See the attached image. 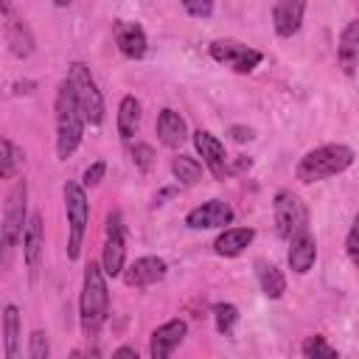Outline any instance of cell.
<instances>
[{"label":"cell","instance_id":"obj_16","mask_svg":"<svg viewBox=\"0 0 359 359\" xmlns=\"http://www.w3.org/2000/svg\"><path fill=\"white\" fill-rule=\"evenodd\" d=\"M157 137H160V143L163 146H168V149H180L182 143H185V137H188V126H185V118L180 115V112H174V109H160V115H157Z\"/></svg>","mask_w":359,"mask_h":359},{"label":"cell","instance_id":"obj_14","mask_svg":"<svg viewBox=\"0 0 359 359\" xmlns=\"http://www.w3.org/2000/svg\"><path fill=\"white\" fill-rule=\"evenodd\" d=\"M188 334V323L185 320H168L160 328L151 331V342H149V353L151 359H171V351L185 339Z\"/></svg>","mask_w":359,"mask_h":359},{"label":"cell","instance_id":"obj_11","mask_svg":"<svg viewBox=\"0 0 359 359\" xmlns=\"http://www.w3.org/2000/svg\"><path fill=\"white\" fill-rule=\"evenodd\" d=\"M233 208L222 199H208L202 205H196L188 216H185V224L191 230H210V227H224L233 222Z\"/></svg>","mask_w":359,"mask_h":359},{"label":"cell","instance_id":"obj_29","mask_svg":"<svg viewBox=\"0 0 359 359\" xmlns=\"http://www.w3.org/2000/svg\"><path fill=\"white\" fill-rule=\"evenodd\" d=\"M28 359H50V342L42 328L31 331L28 337Z\"/></svg>","mask_w":359,"mask_h":359},{"label":"cell","instance_id":"obj_20","mask_svg":"<svg viewBox=\"0 0 359 359\" xmlns=\"http://www.w3.org/2000/svg\"><path fill=\"white\" fill-rule=\"evenodd\" d=\"M314 261H317V241H314V236L306 230V233L297 236V238L292 241V247H289V266H292V272L306 275V272L314 266Z\"/></svg>","mask_w":359,"mask_h":359},{"label":"cell","instance_id":"obj_27","mask_svg":"<svg viewBox=\"0 0 359 359\" xmlns=\"http://www.w3.org/2000/svg\"><path fill=\"white\" fill-rule=\"evenodd\" d=\"M213 320H216V331L219 334H230L233 325L238 323V309L233 303H216L213 306Z\"/></svg>","mask_w":359,"mask_h":359},{"label":"cell","instance_id":"obj_37","mask_svg":"<svg viewBox=\"0 0 359 359\" xmlns=\"http://www.w3.org/2000/svg\"><path fill=\"white\" fill-rule=\"evenodd\" d=\"M174 194H177V188H163V191H157V194H154V202H151V208L163 205V199H168V196H174Z\"/></svg>","mask_w":359,"mask_h":359},{"label":"cell","instance_id":"obj_35","mask_svg":"<svg viewBox=\"0 0 359 359\" xmlns=\"http://www.w3.org/2000/svg\"><path fill=\"white\" fill-rule=\"evenodd\" d=\"M250 165H252V160H250V157H236V163L230 165V174H241V171H250Z\"/></svg>","mask_w":359,"mask_h":359},{"label":"cell","instance_id":"obj_33","mask_svg":"<svg viewBox=\"0 0 359 359\" xmlns=\"http://www.w3.org/2000/svg\"><path fill=\"white\" fill-rule=\"evenodd\" d=\"M182 8L188 11V14H194V17H210L213 14V3H194V0H185L182 3Z\"/></svg>","mask_w":359,"mask_h":359},{"label":"cell","instance_id":"obj_21","mask_svg":"<svg viewBox=\"0 0 359 359\" xmlns=\"http://www.w3.org/2000/svg\"><path fill=\"white\" fill-rule=\"evenodd\" d=\"M255 278H258L261 292H264L269 300L283 297V292H286V278H283V272H280L272 261L258 258V261H255Z\"/></svg>","mask_w":359,"mask_h":359},{"label":"cell","instance_id":"obj_6","mask_svg":"<svg viewBox=\"0 0 359 359\" xmlns=\"http://www.w3.org/2000/svg\"><path fill=\"white\" fill-rule=\"evenodd\" d=\"M272 213H275V230L286 241H294L309 227V210H306L303 199L297 194H292V191H278L275 194Z\"/></svg>","mask_w":359,"mask_h":359},{"label":"cell","instance_id":"obj_32","mask_svg":"<svg viewBox=\"0 0 359 359\" xmlns=\"http://www.w3.org/2000/svg\"><path fill=\"white\" fill-rule=\"evenodd\" d=\"M104 174H107V163H104V160H95V163L87 165V171H84V185H98V182L104 180Z\"/></svg>","mask_w":359,"mask_h":359},{"label":"cell","instance_id":"obj_5","mask_svg":"<svg viewBox=\"0 0 359 359\" xmlns=\"http://www.w3.org/2000/svg\"><path fill=\"white\" fill-rule=\"evenodd\" d=\"M67 81H70V87L76 93V101H79V107L84 112V121L98 126L104 121V95H101L90 67L84 62H73L70 70H67Z\"/></svg>","mask_w":359,"mask_h":359},{"label":"cell","instance_id":"obj_1","mask_svg":"<svg viewBox=\"0 0 359 359\" xmlns=\"http://www.w3.org/2000/svg\"><path fill=\"white\" fill-rule=\"evenodd\" d=\"M109 314V292H107V275L98 264H87L84 280H81V297H79V320L84 337H98Z\"/></svg>","mask_w":359,"mask_h":359},{"label":"cell","instance_id":"obj_38","mask_svg":"<svg viewBox=\"0 0 359 359\" xmlns=\"http://www.w3.org/2000/svg\"><path fill=\"white\" fill-rule=\"evenodd\" d=\"M34 87H36L34 81H17V84H14V93H25V95H28Z\"/></svg>","mask_w":359,"mask_h":359},{"label":"cell","instance_id":"obj_2","mask_svg":"<svg viewBox=\"0 0 359 359\" xmlns=\"http://www.w3.org/2000/svg\"><path fill=\"white\" fill-rule=\"evenodd\" d=\"M53 109H56V154H59V160H67L79 149L81 135H84V123H87L67 79L56 90Z\"/></svg>","mask_w":359,"mask_h":359},{"label":"cell","instance_id":"obj_18","mask_svg":"<svg viewBox=\"0 0 359 359\" xmlns=\"http://www.w3.org/2000/svg\"><path fill=\"white\" fill-rule=\"evenodd\" d=\"M42 247H45V224H42V216L39 213H31V219L25 224V236H22V258H25V266L31 272L39 264Z\"/></svg>","mask_w":359,"mask_h":359},{"label":"cell","instance_id":"obj_31","mask_svg":"<svg viewBox=\"0 0 359 359\" xmlns=\"http://www.w3.org/2000/svg\"><path fill=\"white\" fill-rule=\"evenodd\" d=\"M345 250H348V255H351L353 266L359 269V213L353 216V224H351V230H348V238H345Z\"/></svg>","mask_w":359,"mask_h":359},{"label":"cell","instance_id":"obj_17","mask_svg":"<svg viewBox=\"0 0 359 359\" xmlns=\"http://www.w3.org/2000/svg\"><path fill=\"white\" fill-rule=\"evenodd\" d=\"M303 11H306V3H300V0H280V3H275L272 22H275L278 36L297 34L300 31V22H303Z\"/></svg>","mask_w":359,"mask_h":359},{"label":"cell","instance_id":"obj_26","mask_svg":"<svg viewBox=\"0 0 359 359\" xmlns=\"http://www.w3.org/2000/svg\"><path fill=\"white\" fill-rule=\"evenodd\" d=\"M303 356H306V359H339L337 348H331L328 339L320 337V334L306 337V342H303Z\"/></svg>","mask_w":359,"mask_h":359},{"label":"cell","instance_id":"obj_10","mask_svg":"<svg viewBox=\"0 0 359 359\" xmlns=\"http://www.w3.org/2000/svg\"><path fill=\"white\" fill-rule=\"evenodd\" d=\"M208 50H210V56H213L216 62H227L236 73H250V70H255V67L261 65V59H264L261 50L247 48V45H241V42H236V39H213Z\"/></svg>","mask_w":359,"mask_h":359},{"label":"cell","instance_id":"obj_19","mask_svg":"<svg viewBox=\"0 0 359 359\" xmlns=\"http://www.w3.org/2000/svg\"><path fill=\"white\" fill-rule=\"evenodd\" d=\"M252 238H255V230H252V227H227V230L219 233V238L213 241V250H216V255H222V258H236V255H241V252L250 247Z\"/></svg>","mask_w":359,"mask_h":359},{"label":"cell","instance_id":"obj_34","mask_svg":"<svg viewBox=\"0 0 359 359\" xmlns=\"http://www.w3.org/2000/svg\"><path fill=\"white\" fill-rule=\"evenodd\" d=\"M230 137H233L236 143H247V140L255 137V132H252L250 126H230Z\"/></svg>","mask_w":359,"mask_h":359},{"label":"cell","instance_id":"obj_7","mask_svg":"<svg viewBox=\"0 0 359 359\" xmlns=\"http://www.w3.org/2000/svg\"><path fill=\"white\" fill-rule=\"evenodd\" d=\"M28 199V188H25V180H20L11 194L6 196V208H3V247L6 252H11L17 247V241L25 236V224H28V213H25V202Z\"/></svg>","mask_w":359,"mask_h":359},{"label":"cell","instance_id":"obj_3","mask_svg":"<svg viewBox=\"0 0 359 359\" xmlns=\"http://www.w3.org/2000/svg\"><path fill=\"white\" fill-rule=\"evenodd\" d=\"M353 163V149L345 146V143H325V146H317L311 151H306L294 168L297 180L300 182H320V180H328V177H337L342 174L348 165Z\"/></svg>","mask_w":359,"mask_h":359},{"label":"cell","instance_id":"obj_23","mask_svg":"<svg viewBox=\"0 0 359 359\" xmlns=\"http://www.w3.org/2000/svg\"><path fill=\"white\" fill-rule=\"evenodd\" d=\"M3 348H6V359L20 356V309L14 303L3 309Z\"/></svg>","mask_w":359,"mask_h":359},{"label":"cell","instance_id":"obj_28","mask_svg":"<svg viewBox=\"0 0 359 359\" xmlns=\"http://www.w3.org/2000/svg\"><path fill=\"white\" fill-rule=\"evenodd\" d=\"M17 163H22V151L8 137H3V143H0V171H3V177H11Z\"/></svg>","mask_w":359,"mask_h":359},{"label":"cell","instance_id":"obj_30","mask_svg":"<svg viewBox=\"0 0 359 359\" xmlns=\"http://www.w3.org/2000/svg\"><path fill=\"white\" fill-rule=\"evenodd\" d=\"M132 163L140 171H151V165H154V149L149 143H135L132 146Z\"/></svg>","mask_w":359,"mask_h":359},{"label":"cell","instance_id":"obj_25","mask_svg":"<svg viewBox=\"0 0 359 359\" xmlns=\"http://www.w3.org/2000/svg\"><path fill=\"white\" fill-rule=\"evenodd\" d=\"M171 174L180 185H196L199 177H202V165H199V160H194L188 154H180V157L171 160Z\"/></svg>","mask_w":359,"mask_h":359},{"label":"cell","instance_id":"obj_13","mask_svg":"<svg viewBox=\"0 0 359 359\" xmlns=\"http://www.w3.org/2000/svg\"><path fill=\"white\" fill-rule=\"evenodd\" d=\"M194 146H196V151L202 154L205 165L210 168V174H213L216 180L230 177L227 154H224V146H222V140H219L216 135H210L208 129H196V132H194Z\"/></svg>","mask_w":359,"mask_h":359},{"label":"cell","instance_id":"obj_24","mask_svg":"<svg viewBox=\"0 0 359 359\" xmlns=\"http://www.w3.org/2000/svg\"><path fill=\"white\" fill-rule=\"evenodd\" d=\"M356 59H359V20H351L339 36V62L345 73H353Z\"/></svg>","mask_w":359,"mask_h":359},{"label":"cell","instance_id":"obj_12","mask_svg":"<svg viewBox=\"0 0 359 359\" xmlns=\"http://www.w3.org/2000/svg\"><path fill=\"white\" fill-rule=\"evenodd\" d=\"M165 269H168V264H165L163 258H157V255H143V258H135V261L123 269L121 278H123V283L132 286V289H146V286L163 280V278H165Z\"/></svg>","mask_w":359,"mask_h":359},{"label":"cell","instance_id":"obj_4","mask_svg":"<svg viewBox=\"0 0 359 359\" xmlns=\"http://www.w3.org/2000/svg\"><path fill=\"white\" fill-rule=\"evenodd\" d=\"M65 213H67V258L76 261L90 222V202L79 182H65Z\"/></svg>","mask_w":359,"mask_h":359},{"label":"cell","instance_id":"obj_39","mask_svg":"<svg viewBox=\"0 0 359 359\" xmlns=\"http://www.w3.org/2000/svg\"><path fill=\"white\" fill-rule=\"evenodd\" d=\"M87 359H101V351H98V348H93V351L87 353Z\"/></svg>","mask_w":359,"mask_h":359},{"label":"cell","instance_id":"obj_8","mask_svg":"<svg viewBox=\"0 0 359 359\" xmlns=\"http://www.w3.org/2000/svg\"><path fill=\"white\" fill-rule=\"evenodd\" d=\"M101 269L107 278H118L126 269V230L118 210L107 213V238L101 252Z\"/></svg>","mask_w":359,"mask_h":359},{"label":"cell","instance_id":"obj_40","mask_svg":"<svg viewBox=\"0 0 359 359\" xmlns=\"http://www.w3.org/2000/svg\"><path fill=\"white\" fill-rule=\"evenodd\" d=\"M70 359H87V353H81V351H73V353H70Z\"/></svg>","mask_w":359,"mask_h":359},{"label":"cell","instance_id":"obj_36","mask_svg":"<svg viewBox=\"0 0 359 359\" xmlns=\"http://www.w3.org/2000/svg\"><path fill=\"white\" fill-rule=\"evenodd\" d=\"M112 359H140V356H137V351H135V348H129V345H121V348L112 353Z\"/></svg>","mask_w":359,"mask_h":359},{"label":"cell","instance_id":"obj_9","mask_svg":"<svg viewBox=\"0 0 359 359\" xmlns=\"http://www.w3.org/2000/svg\"><path fill=\"white\" fill-rule=\"evenodd\" d=\"M0 14H3V34H6V42H8V50L20 59H28L36 48L34 42V34L28 28V22L14 11L11 3H0Z\"/></svg>","mask_w":359,"mask_h":359},{"label":"cell","instance_id":"obj_15","mask_svg":"<svg viewBox=\"0 0 359 359\" xmlns=\"http://www.w3.org/2000/svg\"><path fill=\"white\" fill-rule=\"evenodd\" d=\"M115 45L126 59H140V56H146L149 39H146V31L137 22L121 20V22H115Z\"/></svg>","mask_w":359,"mask_h":359},{"label":"cell","instance_id":"obj_22","mask_svg":"<svg viewBox=\"0 0 359 359\" xmlns=\"http://www.w3.org/2000/svg\"><path fill=\"white\" fill-rule=\"evenodd\" d=\"M140 129V101L135 95H123L118 107V135L123 140H132Z\"/></svg>","mask_w":359,"mask_h":359}]
</instances>
